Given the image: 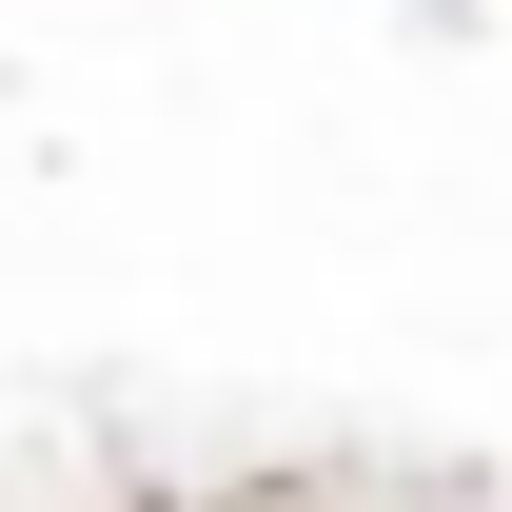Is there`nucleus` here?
<instances>
[{"instance_id": "obj_1", "label": "nucleus", "mask_w": 512, "mask_h": 512, "mask_svg": "<svg viewBox=\"0 0 512 512\" xmlns=\"http://www.w3.org/2000/svg\"><path fill=\"white\" fill-rule=\"evenodd\" d=\"M217 512H335V493H217Z\"/></svg>"}]
</instances>
